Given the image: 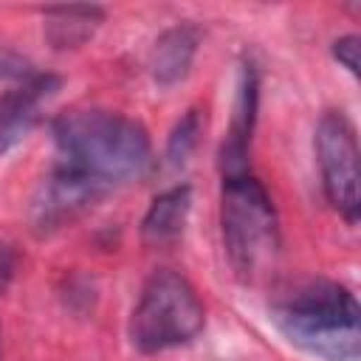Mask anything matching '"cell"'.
<instances>
[{"instance_id":"cell-1","label":"cell","mask_w":361,"mask_h":361,"mask_svg":"<svg viewBox=\"0 0 361 361\" xmlns=\"http://www.w3.org/2000/svg\"><path fill=\"white\" fill-rule=\"evenodd\" d=\"M51 135L65 166H73L107 186L138 180L152 166L147 130L113 110H65L51 121Z\"/></svg>"},{"instance_id":"cell-2","label":"cell","mask_w":361,"mask_h":361,"mask_svg":"<svg viewBox=\"0 0 361 361\" xmlns=\"http://www.w3.org/2000/svg\"><path fill=\"white\" fill-rule=\"evenodd\" d=\"M276 330L319 361H358L361 327L355 296L330 279H313L271 307Z\"/></svg>"},{"instance_id":"cell-3","label":"cell","mask_w":361,"mask_h":361,"mask_svg":"<svg viewBox=\"0 0 361 361\" xmlns=\"http://www.w3.org/2000/svg\"><path fill=\"white\" fill-rule=\"evenodd\" d=\"M206 324V310L192 282L169 268L152 271L130 319V341L138 353H164L189 344Z\"/></svg>"},{"instance_id":"cell-4","label":"cell","mask_w":361,"mask_h":361,"mask_svg":"<svg viewBox=\"0 0 361 361\" xmlns=\"http://www.w3.org/2000/svg\"><path fill=\"white\" fill-rule=\"evenodd\" d=\"M220 226L228 262L240 279H251L279 248L276 212L265 186L243 172L223 178Z\"/></svg>"},{"instance_id":"cell-5","label":"cell","mask_w":361,"mask_h":361,"mask_svg":"<svg viewBox=\"0 0 361 361\" xmlns=\"http://www.w3.org/2000/svg\"><path fill=\"white\" fill-rule=\"evenodd\" d=\"M316 158L322 169V186L330 206L355 223L361 212V172L358 141L350 118L338 110H327L316 124Z\"/></svg>"},{"instance_id":"cell-6","label":"cell","mask_w":361,"mask_h":361,"mask_svg":"<svg viewBox=\"0 0 361 361\" xmlns=\"http://www.w3.org/2000/svg\"><path fill=\"white\" fill-rule=\"evenodd\" d=\"M107 192V183L59 164L37 189L31 200V226L37 234H51L73 223L85 209H90L102 195Z\"/></svg>"},{"instance_id":"cell-7","label":"cell","mask_w":361,"mask_h":361,"mask_svg":"<svg viewBox=\"0 0 361 361\" xmlns=\"http://www.w3.org/2000/svg\"><path fill=\"white\" fill-rule=\"evenodd\" d=\"M59 76L37 73L0 96V155L14 149L37 127L42 104L59 90Z\"/></svg>"},{"instance_id":"cell-8","label":"cell","mask_w":361,"mask_h":361,"mask_svg":"<svg viewBox=\"0 0 361 361\" xmlns=\"http://www.w3.org/2000/svg\"><path fill=\"white\" fill-rule=\"evenodd\" d=\"M254 118H257V71L248 62L240 71V90H237V104H234L231 127H228L226 141L220 147L223 178L248 172V147H251Z\"/></svg>"},{"instance_id":"cell-9","label":"cell","mask_w":361,"mask_h":361,"mask_svg":"<svg viewBox=\"0 0 361 361\" xmlns=\"http://www.w3.org/2000/svg\"><path fill=\"white\" fill-rule=\"evenodd\" d=\"M197 42H200V31L195 25H172L166 28L152 51H149V73L158 85L169 87L175 82H180L189 68H192V59L197 54Z\"/></svg>"},{"instance_id":"cell-10","label":"cell","mask_w":361,"mask_h":361,"mask_svg":"<svg viewBox=\"0 0 361 361\" xmlns=\"http://www.w3.org/2000/svg\"><path fill=\"white\" fill-rule=\"evenodd\" d=\"M189 209H192V186L180 183V186H172V189L161 192L149 203V209H147V214L141 220L144 243L152 245V248L172 245L183 234Z\"/></svg>"},{"instance_id":"cell-11","label":"cell","mask_w":361,"mask_h":361,"mask_svg":"<svg viewBox=\"0 0 361 361\" xmlns=\"http://www.w3.org/2000/svg\"><path fill=\"white\" fill-rule=\"evenodd\" d=\"M45 39L56 51H71L85 45L102 25L104 8L99 6H59L45 8Z\"/></svg>"},{"instance_id":"cell-12","label":"cell","mask_w":361,"mask_h":361,"mask_svg":"<svg viewBox=\"0 0 361 361\" xmlns=\"http://www.w3.org/2000/svg\"><path fill=\"white\" fill-rule=\"evenodd\" d=\"M200 130H203V118H200V110H189L169 133V141H166V164L169 166H183L189 161V155L195 152L197 147V138H200Z\"/></svg>"},{"instance_id":"cell-13","label":"cell","mask_w":361,"mask_h":361,"mask_svg":"<svg viewBox=\"0 0 361 361\" xmlns=\"http://www.w3.org/2000/svg\"><path fill=\"white\" fill-rule=\"evenodd\" d=\"M31 76H37L34 65L28 56L0 45V79H8V82H28Z\"/></svg>"},{"instance_id":"cell-14","label":"cell","mask_w":361,"mask_h":361,"mask_svg":"<svg viewBox=\"0 0 361 361\" xmlns=\"http://www.w3.org/2000/svg\"><path fill=\"white\" fill-rule=\"evenodd\" d=\"M358 37L355 34H347V37H338L336 42H333V56L353 73V76H358Z\"/></svg>"},{"instance_id":"cell-15","label":"cell","mask_w":361,"mask_h":361,"mask_svg":"<svg viewBox=\"0 0 361 361\" xmlns=\"http://www.w3.org/2000/svg\"><path fill=\"white\" fill-rule=\"evenodd\" d=\"M14 271H17V254H14V248H11V245L0 243V293L11 285Z\"/></svg>"}]
</instances>
